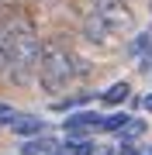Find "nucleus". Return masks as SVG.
I'll use <instances>...</instances> for the list:
<instances>
[{
  "label": "nucleus",
  "instance_id": "f257e3e1",
  "mask_svg": "<svg viewBox=\"0 0 152 155\" xmlns=\"http://www.w3.org/2000/svg\"><path fill=\"white\" fill-rule=\"evenodd\" d=\"M38 86L42 93L56 97L69 86V79L76 76V59L73 52H66L62 45H42V59H38Z\"/></svg>",
  "mask_w": 152,
  "mask_h": 155
},
{
  "label": "nucleus",
  "instance_id": "f03ea898",
  "mask_svg": "<svg viewBox=\"0 0 152 155\" xmlns=\"http://www.w3.org/2000/svg\"><path fill=\"white\" fill-rule=\"evenodd\" d=\"M38 59H42V41L35 38L31 31H17L14 48H11V55H7V62H4L0 72H4L11 83L24 86V83H31L35 72H38Z\"/></svg>",
  "mask_w": 152,
  "mask_h": 155
},
{
  "label": "nucleus",
  "instance_id": "7ed1b4c3",
  "mask_svg": "<svg viewBox=\"0 0 152 155\" xmlns=\"http://www.w3.org/2000/svg\"><path fill=\"white\" fill-rule=\"evenodd\" d=\"M97 17L111 28H131V14L124 11V0H97Z\"/></svg>",
  "mask_w": 152,
  "mask_h": 155
},
{
  "label": "nucleus",
  "instance_id": "20e7f679",
  "mask_svg": "<svg viewBox=\"0 0 152 155\" xmlns=\"http://www.w3.org/2000/svg\"><path fill=\"white\" fill-rule=\"evenodd\" d=\"M90 127H100V114L93 110H79V114H69L66 117V134H83Z\"/></svg>",
  "mask_w": 152,
  "mask_h": 155
},
{
  "label": "nucleus",
  "instance_id": "39448f33",
  "mask_svg": "<svg viewBox=\"0 0 152 155\" xmlns=\"http://www.w3.org/2000/svg\"><path fill=\"white\" fill-rule=\"evenodd\" d=\"M11 127H14V134H21V138H31V134L45 131V121H42V117H31V114H17L11 121Z\"/></svg>",
  "mask_w": 152,
  "mask_h": 155
},
{
  "label": "nucleus",
  "instance_id": "423d86ee",
  "mask_svg": "<svg viewBox=\"0 0 152 155\" xmlns=\"http://www.w3.org/2000/svg\"><path fill=\"white\" fill-rule=\"evenodd\" d=\"M52 145H56V141H52L49 134L42 131V134H31V138H24L21 145H17V152H21V155H49V152H52Z\"/></svg>",
  "mask_w": 152,
  "mask_h": 155
},
{
  "label": "nucleus",
  "instance_id": "0eeeda50",
  "mask_svg": "<svg viewBox=\"0 0 152 155\" xmlns=\"http://www.w3.org/2000/svg\"><path fill=\"white\" fill-rule=\"evenodd\" d=\"M17 24L14 21H4L0 24V69H4V62H7V55H11V48H14V38H17Z\"/></svg>",
  "mask_w": 152,
  "mask_h": 155
},
{
  "label": "nucleus",
  "instance_id": "6e6552de",
  "mask_svg": "<svg viewBox=\"0 0 152 155\" xmlns=\"http://www.w3.org/2000/svg\"><path fill=\"white\" fill-rule=\"evenodd\" d=\"M86 38L90 41H107V24L100 21V17H90V21H86Z\"/></svg>",
  "mask_w": 152,
  "mask_h": 155
},
{
  "label": "nucleus",
  "instance_id": "1a4fd4ad",
  "mask_svg": "<svg viewBox=\"0 0 152 155\" xmlns=\"http://www.w3.org/2000/svg\"><path fill=\"white\" fill-rule=\"evenodd\" d=\"M128 93H131V86H128V83H114V86L107 90V93H104L100 100H104V104H111V107H114V104H121V100H128Z\"/></svg>",
  "mask_w": 152,
  "mask_h": 155
},
{
  "label": "nucleus",
  "instance_id": "9d476101",
  "mask_svg": "<svg viewBox=\"0 0 152 155\" xmlns=\"http://www.w3.org/2000/svg\"><path fill=\"white\" fill-rule=\"evenodd\" d=\"M62 152H69V155H93V145L86 141V138L69 134V141H66V148H62Z\"/></svg>",
  "mask_w": 152,
  "mask_h": 155
},
{
  "label": "nucleus",
  "instance_id": "9b49d317",
  "mask_svg": "<svg viewBox=\"0 0 152 155\" xmlns=\"http://www.w3.org/2000/svg\"><path fill=\"white\" fill-rule=\"evenodd\" d=\"M142 131H145V124H142V121H131V117H128V121H124V127H121V138H124V141H131V138H138Z\"/></svg>",
  "mask_w": 152,
  "mask_h": 155
},
{
  "label": "nucleus",
  "instance_id": "f8f14e48",
  "mask_svg": "<svg viewBox=\"0 0 152 155\" xmlns=\"http://www.w3.org/2000/svg\"><path fill=\"white\" fill-rule=\"evenodd\" d=\"M124 121H128V114H111V117H100V127L104 131H121Z\"/></svg>",
  "mask_w": 152,
  "mask_h": 155
},
{
  "label": "nucleus",
  "instance_id": "ddd939ff",
  "mask_svg": "<svg viewBox=\"0 0 152 155\" xmlns=\"http://www.w3.org/2000/svg\"><path fill=\"white\" fill-rule=\"evenodd\" d=\"M149 48H152V35H138V38L131 41V52H135V55H145Z\"/></svg>",
  "mask_w": 152,
  "mask_h": 155
},
{
  "label": "nucleus",
  "instance_id": "4468645a",
  "mask_svg": "<svg viewBox=\"0 0 152 155\" xmlns=\"http://www.w3.org/2000/svg\"><path fill=\"white\" fill-rule=\"evenodd\" d=\"M14 117H17V110H14L11 104H0V124H11Z\"/></svg>",
  "mask_w": 152,
  "mask_h": 155
},
{
  "label": "nucleus",
  "instance_id": "2eb2a0df",
  "mask_svg": "<svg viewBox=\"0 0 152 155\" xmlns=\"http://www.w3.org/2000/svg\"><path fill=\"white\" fill-rule=\"evenodd\" d=\"M76 104H83V97H69V100H59V110H69V107H76Z\"/></svg>",
  "mask_w": 152,
  "mask_h": 155
},
{
  "label": "nucleus",
  "instance_id": "dca6fc26",
  "mask_svg": "<svg viewBox=\"0 0 152 155\" xmlns=\"http://www.w3.org/2000/svg\"><path fill=\"white\" fill-rule=\"evenodd\" d=\"M145 107H149V110H152V93H149V97H145Z\"/></svg>",
  "mask_w": 152,
  "mask_h": 155
},
{
  "label": "nucleus",
  "instance_id": "f3484780",
  "mask_svg": "<svg viewBox=\"0 0 152 155\" xmlns=\"http://www.w3.org/2000/svg\"><path fill=\"white\" fill-rule=\"evenodd\" d=\"M59 155H69V152H59Z\"/></svg>",
  "mask_w": 152,
  "mask_h": 155
}]
</instances>
